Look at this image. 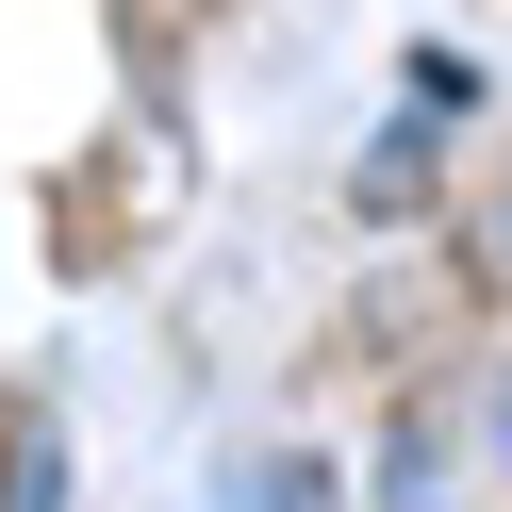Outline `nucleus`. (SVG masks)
Here are the masks:
<instances>
[{
  "instance_id": "1",
  "label": "nucleus",
  "mask_w": 512,
  "mask_h": 512,
  "mask_svg": "<svg viewBox=\"0 0 512 512\" xmlns=\"http://www.w3.org/2000/svg\"><path fill=\"white\" fill-rule=\"evenodd\" d=\"M232 512H331V463H314V446H265V463L232 479Z\"/></svg>"
},
{
  "instance_id": "2",
  "label": "nucleus",
  "mask_w": 512,
  "mask_h": 512,
  "mask_svg": "<svg viewBox=\"0 0 512 512\" xmlns=\"http://www.w3.org/2000/svg\"><path fill=\"white\" fill-rule=\"evenodd\" d=\"M0 512H50V430H17V479H0Z\"/></svg>"
}]
</instances>
